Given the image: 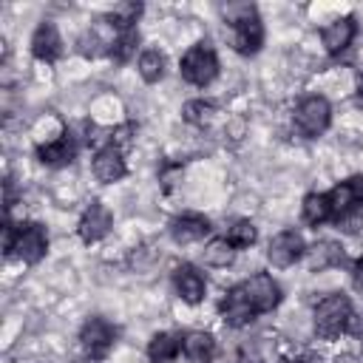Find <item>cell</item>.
<instances>
[{"mask_svg":"<svg viewBox=\"0 0 363 363\" xmlns=\"http://www.w3.org/2000/svg\"><path fill=\"white\" fill-rule=\"evenodd\" d=\"M354 312H352V301L340 292L326 295L323 301H318L315 306V329L320 337H337L340 332L349 329Z\"/></svg>","mask_w":363,"mask_h":363,"instance_id":"1","label":"cell"},{"mask_svg":"<svg viewBox=\"0 0 363 363\" xmlns=\"http://www.w3.org/2000/svg\"><path fill=\"white\" fill-rule=\"evenodd\" d=\"M179 71H182L184 82L204 88L218 74V57H216V51L207 43H199V45H193V48L184 51V57L179 62Z\"/></svg>","mask_w":363,"mask_h":363,"instance_id":"2","label":"cell"},{"mask_svg":"<svg viewBox=\"0 0 363 363\" xmlns=\"http://www.w3.org/2000/svg\"><path fill=\"white\" fill-rule=\"evenodd\" d=\"M332 122V105L326 96L320 94H312V96H303L295 108V125L303 136H320Z\"/></svg>","mask_w":363,"mask_h":363,"instance_id":"3","label":"cell"},{"mask_svg":"<svg viewBox=\"0 0 363 363\" xmlns=\"http://www.w3.org/2000/svg\"><path fill=\"white\" fill-rule=\"evenodd\" d=\"M244 292H247V301L252 303L255 312H272L281 303V286L267 272H255L252 278H247Z\"/></svg>","mask_w":363,"mask_h":363,"instance_id":"4","label":"cell"},{"mask_svg":"<svg viewBox=\"0 0 363 363\" xmlns=\"http://www.w3.org/2000/svg\"><path fill=\"white\" fill-rule=\"evenodd\" d=\"M48 250V233L43 224H26V227H17V238H14V247L11 252L26 261V264H37Z\"/></svg>","mask_w":363,"mask_h":363,"instance_id":"5","label":"cell"},{"mask_svg":"<svg viewBox=\"0 0 363 363\" xmlns=\"http://www.w3.org/2000/svg\"><path fill=\"white\" fill-rule=\"evenodd\" d=\"M303 252H306L303 238H301V233H295V230H284V233H278L275 238H269V244H267V261H269L272 267H278V269L292 267Z\"/></svg>","mask_w":363,"mask_h":363,"instance_id":"6","label":"cell"},{"mask_svg":"<svg viewBox=\"0 0 363 363\" xmlns=\"http://www.w3.org/2000/svg\"><path fill=\"white\" fill-rule=\"evenodd\" d=\"M116 340V329L105 318H88L79 329V343L91 357H102Z\"/></svg>","mask_w":363,"mask_h":363,"instance_id":"7","label":"cell"},{"mask_svg":"<svg viewBox=\"0 0 363 363\" xmlns=\"http://www.w3.org/2000/svg\"><path fill=\"white\" fill-rule=\"evenodd\" d=\"M329 196V204H332V216H346L352 210H357V204H363V176H352L340 184L332 187Z\"/></svg>","mask_w":363,"mask_h":363,"instance_id":"8","label":"cell"},{"mask_svg":"<svg viewBox=\"0 0 363 363\" xmlns=\"http://www.w3.org/2000/svg\"><path fill=\"white\" fill-rule=\"evenodd\" d=\"M111 227H113V216H111V210H108L105 204L94 201V204L82 213V218H79V238H82L85 244L99 241V238H105V235L111 233Z\"/></svg>","mask_w":363,"mask_h":363,"instance_id":"9","label":"cell"},{"mask_svg":"<svg viewBox=\"0 0 363 363\" xmlns=\"http://www.w3.org/2000/svg\"><path fill=\"white\" fill-rule=\"evenodd\" d=\"M173 286H176V292H179V298H182L184 303H199V301L204 298V292H207V281H204V275H201L193 264L176 267V272H173Z\"/></svg>","mask_w":363,"mask_h":363,"instance_id":"10","label":"cell"},{"mask_svg":"<svg viewBox=\"0 0 363 363\" xmlns=\"http://www.w3.org/2000/svg\"><path fill=\"white\" fill-rule=\"evenodd\" d=\"M91 170H94V176H96L102 184H111V182H119L128 167H125L122 150H116L113 145H108V147H99V150L94 153Z\"/></svg>","mask_w":363,"mask_h":363,"instance_id":"11","label":"cell"},{"mask_svg":"<svg viewBox=\"0 0 363 363\" xmlns=\"http://www.w3.org/2000/svg\"><path fill=\"white\" fill-rule=\"evenodd\" d=\"M31 54L43 62H54L62 54V37L54 23H40L31 34Z\"/></svg>","mask_w":363,"mask_h":363,"instance_id":"12","label":"cell"},{"mask_svg":"<svg viewBox=\"0 0 363 363\" xmlns=\"http://www.w3.org/2000/svg\"><path fill=\"white\" fill-rule=\"evenodd\" d=\"M354 31H357L354 17H337V20H332V23L320 31V43H323V48H326L329 54H340V51H346V48L352 45Z\"/></svg>","mask_w":363,"mask_h":363,"instance_id":"13","label":"cell"},{"mask_svg":"<svg viewBox=\"0 0 363 363\" xmlns=\"http://www.w3.org/2000/svg\"><path fill=\"white\" fill-rule=\"evenodd\" d=\"M210 233V221L199 213H184V216H176L170 221V235L176 244H193V241H201L204 235Z\"/></svg>","mask_w":363,"mask_h":363,"instance_id":"14","label":"cell"},{"mask_svg":"<svg viewBox=\"0 0 363 363\" xmlns=\"http://www.w3.org/2000/svg\"><path fill=\"white\" fill-rule=\"evenodd\" d=\"M221 315H224V320H227L230 326H244V323L252 320L255 309H252V303L247 301L244 286H233V289L224 295V301H221Z\"/></svg>","mask_w":363,"mask_h":363,"instance_id":"15","label":"cell"},{"mask_svg":"<svg viewBox=\"0 0 363 363\" xmlns=\"http://www.w3.org/2000/svg\"><path fill=\"white\" fill-rule=\"evenodd\" d=\"M233 45L238 54H255L264 45V23L258 20V14L233 26Z\"/></svg>","mask_w":363,"mask_h":363,"instance_id":"16","label":"cell"},{"mask_svg":"<svg viewBox=\"0 0 363 363\" xmlns=\"http://www.w3.org/2000/svg\"><path fill=\"white\" fill-rule=\"evenodd\" d=\"M37 156L43 164H51V167H60V164H68L74 156H77V142L71 133H60L54 142H45L37 147Z\"/></svg>","mask_w":363,"mask_h":363,"instance_id":"17","label":"cell"},{"mask_svg":"<svg viewBox=\"0 0 363 363\" xmlns=\"http://www.w3.org/2000/svg\"><path fill=\"white\" fill-rule=\"evenodd\" d=\"M182 352H184V357L187 360H193V363H207L210 360V354L216 352V340H213V335L210 332H187L184 337H182Z\"/></svg>","mask_w":363,"mask_h":363,"instance_id":"18","label":"cell"},{"mask_svg":"<svg viewBox=\"0 0 363 363\" xmlns=\"http://www.w3.org/2000/svg\"><path fill=\"white\" fill-rule=\"evenodd\" d=\"M182 352V337L173 332H156L147 343V357L150 363H170Z\"/></svg>","mask_w":363,"mask_h":363,"instance_id":"19","label":"cell"},{"mask_svg":"<svg viewBox=\"0 0 363 363\" xmlns=\"http://www.w3.org/2000/svg\"><path fill=\"white\" fill-rule=\"evenodd\" d=\"M306 252H309V269H326L343 261V247L335 241H318Z\"/></svg>","mask_w":363,"mask_h":363,"instance_id":"20","label":"cell"},{"mask_svg":"<svg viewBox=\"0 0 363 363\" xmlns=\"http://www.w3.org/2000/svg\"><path fill=\"white\" fill-rule=\"evenodd\" d=\"M108 45H113V43H111V40H105V37H102V31H99L96 26H91L88 31H82V34H79V40H77V51H79L85 60H94V57L105 54V51H108Z\"/></svg>","mask_w":363,"mask_h":363,"instance_id":"21","label":"cell"},{"mask_svg":"<svg viewBox=\"0 0 363 363\" xmlns=\"http://www.w3.org/2000/svg\"><path fill=\"white\" fill-rule=\"evenodd\" d=\"M139 77L145 82H159L164 77V54L159 48H147L139 54Z\"/></svg>","mask_w":363,"mask_h":363,"instance_id":"22","label":"cell"},{"mask_svg":"<svg viewBox=\"0 0 363 363\" xmlns=\"http://www.w3.org/2000/svg\"><path fill=\"white\" fill-rule=\"evenodd\" d=\"M332 216V204H329V196L326 193H309L306 199H303V218L309 221V224H323L326 218Z\"/></svg>","mask_w":363,"mask_h":363,"instance_id":"23","label":"cell"},{"mask_svg":"<svg viewBox=\"0 0 363 363\" xmlns=\"http://www.w3.org/2000/svg\"><path fill=\"white\" fill-rule=\"evenodd\" d=\"M235 258V247L227 238H210L204 244V261L210 267H230Z\"/></svg>","mask_w":363,"mask_h":363,"instance_id":"24","label":"cell"},{"mask_svg":"<svg viewBox=\"0 0 363 363\" xmlns=\"http://www.w3.org/2000/svg\"><path fill=\"white\" fill-rule=\"evenodd\" d=\"M184 119L190 122V125H196V128H204V125H210L213 122V113H216V105L213 102H204V99H190L187 105H184Z\"/></svg>","mask_w":363,"mask_h":363,"instance_id":"25","label":"cell"},{"mask_svg":"<svg viewBox=\"0 0 363 363\" xmlns=\"http://www.w3.org/2000/svg\"><path fill=\"white\" fill-rule=\"evenodd\" d=\"M224 238H227L233 247H250V244H255L258 233H255V224H252L250 218H238V221L230 224V230H227Z\"/></svg>","mask_w":363,"mask_h":363,"instance_id":"26","label":"cell"},{"mask_svg":"<svg viewBox=\"0 0 363 363\" xmlns=\"http://www.w3.org/2000/svg\"><path fill=\"white\" fill-rule=\"evenodd\" d=\"M139 14H142V6L139 3H119V6H113V11H111V26L113 28H119V31H128V28H133V23L139 20Z\"/></svg>","mask_w":363,"mask_h":363,"instance_id":"27","label":"cell"},{"mask_svg":"<svg viewBox=\"0 0 363 363\" xmlns=\"http://www.w3.org/2000/svg\"><path fill=\"white\" fill-rule=\"evenodd\" d=\"M136 43H139V31L136 28H128V31H119V37H113V45H111V54L125 62L133 51H136Z\"/></svg>","mask_w":363,"mask_h":363,"instance_id":"28","label":"cell"},{"mask_svg":"<svg viewBox=\"0 0 363 363\" xmlns=\"http://www.w3.org/2000/svg\"><path fill=\"white\" fill-rule=\"evenodd\" d=\"M221 14L227 17V23L238 26V23L255 17V6L252 3H227V6H221Z\"/></svg>","mask_w":363,"mask_h":363,"instance_id":"29","label":"cell"},{"mask_svg":"<svg viewBox=\"0 0 363 363\" xmlns=\"http://www.w3.org/2000/svg\"><path fill=\"white\" fill-rule=\"evenodd\" d=\"M360 224H363L360 210H352V213H346V216H340V218H337V227H340V230H346V233H354Z\"/></svg>","mask_w":363,"mask_h":363,"instance_id":"30","label":"cell"},{"mask_svg":"<svg viewBox=\"0 0 363 363\" xmlns=\"http://www.w3.org/2000/svg\"><path fill=\"white\" fill-rule=\"evenodd\" d=\"M207 363H241V357H238L235 349H227V346H224V349H216Z\"/></svg>","mask_w":363,"mask_h":363,"instance_id":"31","label":"cell"},{"mask_svg":"<svg viewBox=\"0 0 363 363\" xmlns=\"http://www.w3.org/2000/svg\"><path fill=\"white\" fill-rule=\"evenodd\" d=\"M130 133H133V128H130V125L116 128V130H113V147H116V150L128 147V145H130Z\"/></svg>","mask_w":363,"mask_h":363,"instance_id":"32","label":"cell"},{"mask_svg":"<svg viewBox=\"0 0 363 363\" xmlns=\"http://www.w3.org/2000/svg\"><path fill=\"white\" fill-rule=\"evenodd\" d=\"M227 130L233 133V139H241V133H244V122H241V119H235V122H233Z\"/></svg>","mask_w":363,"mask_h":363,"instance_id":"33","label":"cell"},{"mask_svg":"<svg viewBox=\"0 0 363 363\" xmlns=\"http://www.w3.org/2000/svg\"><path fill=\"white\" fill-rule=\"evenodd\" d=\"M354 286H357V289H363V261L354 267Z\"/></svg>","mask_w":363,"mask_h":363,"instance_id":"34","label":"cell"},{"mask_svg":"<svg viewBox=\"0 0 363 363\" xmlns=\"http://www.w3.org/2000/svg\"><path fill=\"white\" fill-rule=\"evenodd\" d=\"M357 105L363 108V68H360V74H357Z\"/></svg>","mask_w":363,"mask_h":363,"instance_id":"35","label":"cell"},{"mask_svg":"<svg viewBox=\"0 0 363 363\" xmlns=\"http://www.w3.org/2000/svg\"><path fill=\"white\" fill-rule=\"evenodd\" d=\"M335 363H354V357H352V354H337Z\"/></svg>","mask_w":363,"mask_h":363,"instance_id":"36","label":"cell"},{"mask_svg":"<svg viewBox=\"0 0 363 363\" xmlns=\"http://www.w3.org/2000/svg\"><path fill=\"white\" fill-rule=\"evenodd\" d=\"M74 363H99L96 357H82V360H74Z\"/></svg>","mask_w":363,"mask_h":363,"instance_id":"37","label":"cell"},{"mask_svg":"<svg viewBox=\"0 0 363 363\" xmlns=\"http://www.w3.org/2000/svg\"><path fill=\"white\" fill-rule=\"evenodd\" d=\"M241 363H261L258 357H241Z\"/></svg>","mask_w":363,"mask_h":363,"instance_id":"38","label":"cell"},{"mask_svg":"<svg viewBox=\"0 0 363 363\" xmlns=\"http://www.w3.org/2000/svg\"><path fill=\"white\" fill-rule=\"evenodd\" d=\"M292 363H301V360H292Z\"/></svg>","mask_w":363,"mask_h":363,"instance_id":"39","label":"cell"}]
</instances>
